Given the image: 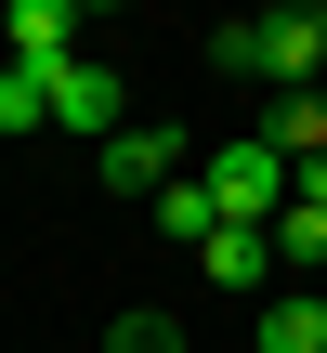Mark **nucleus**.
Listing matches in <instances>:
<instances>
[{
	"label": "nucleus",
	"mask_w": 327,
	"mask_h": 353,
	"mask_svg": "<svg viewBox=\"0 0 327 353\" xmlns=\"http://www.w3.org/2000/svg\"><path fill=\"white\" fill-rule=\"evenodd\" d=\"M223 79H275V92H327V13H249L210 39Z\"/></svg>",
	"instance_id": "f257e3e1"
},
{
	"label": "nucleus",
	"mask_w": 327,
	"mask_h": 353,
	"mask_svg": "<svg viewBox=\"0 0 327 353\" xmlns=\"http://www.w3.org/2000/svg\"><path fill=\"white\" fill-rule=\"evenodd\" d=\"M197 183H210V210H223V223H275L301 170H288L262 131H236V144H210V170H197Z\"/></svg>",
	"instance_id": "f03ea898"
},
{
	"label": "nucleus",
	"mask_w": 327,
	"mask_h": 353,
	"mask_svg": "<svg viewBox=\"0 0 327 353\" xmlns=\"http://www.w3.org/2000/svg\"><path fill=\"white\" fill-rule=\"evenodd\" d=\"M197 275H210L223 301H249V314H262V301H275V275H288V249H275V223H223V236L197 249Z\"/></svg>",
	"instance_id": "7ed1b4c3"
},
{
	"label": "nucleus",
	"mask_w": 327,
	"mask_h": 353,
	"mask_svg": "<svg viewBox=\"0 0 327 353\" xmlns=\"http://www.w3.org/2000/svg\"><path fill=\"white\" fill-rule=\"evenodd\" d=\"M92 157H105V196H144V210L184 183V131H157V118H131V131H118V144H92Z\"/></svg>",
	"instance_id": "20e7f679"
},
{
	"label": "nucleus",
	"mask_w": 327,
	"mask_h": 353,
	"mask_svg": "<svg viewBox=\"0 0 327 353\" xmlns=\"http://www.w3.org/2000/svg\"><path fill=\"white\" fill-rule=\"evenodd\" d=\"M118 105H131V92H118L92 52H66V65H52V131H92V144H118V131H131Z\"/></svg>",
	"instance_id": "39448f33"
},
{
	"label": "nucleus",
	"mask_w": 327,
	"mask_h": 353,
	"mask_svg": "<svg viewBox=\"0 0 327 353\" xmlns=\"http://www.w3.org/2000/svg\"><path fill=\"white\" fill-rule=\"evenodd\" d=\"M0 52L13 65H66L79 52V0H0Z\"/></svg>",
	"instance_id": "423d86ee"
},
{
	"label": "nucleus",
	"mask_w": 327,
	"mask_h": 353,
	"mask_svg": "<svg viewBox=\"0 0 327 353\" xmlns=\"http://www.w3.org/2000/svg\"><path fill=\"white\" fill-rule=\"evenodd\" d=\"M249 341H262V353H327V288H315V275L275 288V301L249 314Z\"/></svg>",
	"instance_id": "0eeeda50"
},
{
	"label": "nucleus",
	"mask_w": 327,
	"mask_h": 353,
	"mask_svg": "<svg viewBox=\"0 0 327 353\" xmlns=\"http://www.w3.org/2000/svg\"><path fill=\"white\" fill-rule=\"evenodd\" d=\"M275 249H288L301 275H327V157L288 183V210H275Z\"/></svg>",
	"instance_id": "6e6552de"
},
{
	"label": "nucleus",
	"mask_w": 327,
	"mask_h": 353,
	"mask_svg": "<svg viewBox=\"0 0 327 353\" xmlns=\"http://www.w3.org/2000/svg\"><path fill=\"white\" fill-rule=\"evenodd\" d=\"M262 144H275L288 170H315L327 157V92H275V105H262Z\"/></svg>",
	"instance_id": "1a4fd4ad"
},
{
	"label": "nucleus",
	"mask_w": 327,
	"mask_h": 353,
	"mask_svg": "<svg viewBox=\"0 0 327 353\" xmlns=\"http://www.w3.org/2000/svg\"><path fill=\"white\" fill-rule=\"evenodd\" d=\"M13 131H52V65H13L0 52V144Z\"/></svg>",
	"instance_id": "9d476101"
},
{
	"label": "nucleus",
	"mask_w": 327,
	"mask_h": 353,
	"mask_svg": "<svg viewBox=\"0 0 327 353\" xmlns=\"http://www.w3.org/2000/svg\"><path fill=\"white\" fill-rule=\"evenodd\" d=\"M157 236H170V249H210V236H223V210H210V183H197V170L157 196Z\"/></svg>",
	"instance_id": "9b49d317"
},
{
	"label": "nucleus",
	"mask_w": 327,
	"mask_h": 353,
	"mask_svg": "<svg viewBox=\"0 0 327 353\" xmlns=\"http://www.w3.org/2000/svg\"><path fill=\"white\" fill-rule=\"evenodd\" d=\"M105 353H184V341H170V314H118V327H105Z\"/></svg>",
	"instance_id": "f8f14e48"
},
{
	"label": "nucleus",
	"mask_w": 327,
	"mask_h": 353,
	"mask_svg": "<svg viewBox=\"0 0 327 353\" xmlns=\"http://www.w3.org/2000/svg\"><path fill=\"white\" fill-rule=\"evenodd\" d=\"M262 13H327V0H262Z\"/></svg>",
	"instance_id": "ddd939ff"
},
{
	"label": "nucleus",
	"mask_w": 327,
	"mask_h": 353,
	"mask_svg": "<svg viewBox=\"0 0 327 353\" xmlns=\"http://www.w3.org/2000/svg\"><path fill=\"white\" fill-rule=\"evenodd\" d=\"M79 13H118V0H79Z\"/></svg>",
	"instance_id": "4468645a"
}]
</instances>
